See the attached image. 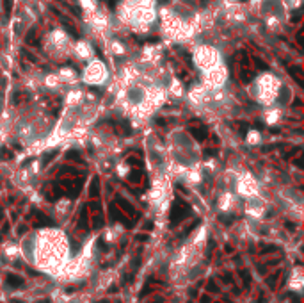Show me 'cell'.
<instances>
[{"label": "cell", "instance_id": "cell-1", "mask_svg": "<svg viewBox=\"0 0 304 303\" xmlns=\"http://www.w3.org/2000/svg\"><path fill=\"white\" fill-rule=\"evenodd\" d=\"M189 212H191L189 205H185L182 200H176V203L173 205V210H171V223H173V225L180 223V221H182V219H183Z\"/></svg>", "mask_w": 304, "mask_h": 303}, {"label": "cell", "instance_id": "cell-2", "mask_svg": "<svg viewBox=\"0 0 304 303\" xmlns=\"http://www.w3.org/2000/svg\"><path fill=\"white\" fill-rule=\"evenodd\" d=\"M21 283H23V282H21L20 276H16V274H11V273L7 274V285H11V287H20Z\"/></svg>", "mask_w": 304, "mask_h": 303}, {"label": "cell", "instance_id": "cell-3", "mask_svg": "<svg viewBox=\"0 0 304 303\" xmlns=\"http://www.w3.org/2000/svg\"><path fill=\"white\" fill-rule=\"evenodd\" d=\"M191 134L196 137V139L203 141V139L206 137V130H205V129H191Z\"/></svg>", "mask_w": 304, "mask_h": 303}, {"label": "cell", "instance_id": "cell-4", "mask_svg": "<svg viewBox=\"0 0 304 303\" xmlns=\"http://www.w3.org/2000/svg\"><path fill=\"white\" fill-rule=\"evenodd\" d=\"M55 155H57V150H52L50 153H45V155H43V164L46 166V162H50L52 157H55Z\"/></svg>", "mask_w": 304, "mask_h": 303}, {"label": "cell", "instance_id": "cell-5", "mask_svg": "<svg viewBox=\"0 0 304 303\" xmlns=\"http://www.w3.org/2000/svg\"><path fill=\"white\" fill-rule=\"evenodd\" d=\"M98 178H92V189H91V196H96L98 195Z\"/></svg>", "mask_w": 304, "mask_h": 303}, {"label": "cell", "instance_id": "cell-6", "mask_svg": "<svg viewBox=\"0 0 304 303\" xmlns=\"http://www.w3.org/2000/svg\"><path fill=\"white\" fill-rule=\"evenodd\" d=\"M0 157H2V160H4V157H9V159H11L13 153H11L9 150H6V148H2V150H0Z\"/></svg>", "mask_w": 304, "mask_h": 303}, {"label": "cell", "instance_id": "cell-7", "mask_svg": "<svg viewBox=\"0 0 304 303\" xmlns=\"http://www.w3.org/2000/svg\"><path fill=\"white\" fill-rule=\"evenodd\" d=\"M4 7H6L7 15L11 13V7H13V4H11V0H4Z\"/></svg>", "mask_w": 304, "mask_h": 303}, {"label": "cell", "instance_id": "cell-8", "mask_svg": "<svg viewBox=\"0 0 304 303\" xmlns=\"http://www.w3.org/2000/svg\"><path fill=\"white\" fill-rule=\"evenodd\" d=\"M295 153H299V148H293V150L286 152V153H285V159H288V157H292V155H295Z\"/></svg>", "mask_w": 304, "mask_h": 303}, {"label": "cell", "instance_id": "cell-9", "mask_svg": "<svg viewBox=\"0 0 304 303\" xmlns=\"http://www.w3.org/2000/svg\"><path fill=\"white\" fill-rule=\"evenodd\" d=\"M78 155H80V153H78L77 150H71L70 153H68V157H77V159H78Z\"/></svg>", "mask_w": 304, "mask_h": 303}, {"label": "cell", "instance_id": "cell-10", "mask_svg": "<svg viewBox=\"0 0 304 303\" xmlns=\"http://www.w3.org/2000/svg\"><path fill=\"white\" fill-rule=\"evenodd\" d=\"M128 162H130V164H139V166H141V160L134 159V157H130V159H128Z\"/></svg>", "mask_w": 304, "mask_h": 303}, {"label": "cell", "instance_id": "cell-11", "mask_svg": "<svg viewBox=\"0 0 304 303\" xmlns=\"http://www.w3.org/2000/svg\"><path fill=\"white\" fill-rule=\"evenodd\" d=\"M107 4H109V7H110V9L116 7V0H107Z\"/></svg>", "mask_w": 304, "mask_h": 303}, {"label": "cell", "instance_id": "cell-12", "mask_svg": "<svg viewBox=\"0 0 304 303\" xmlns=\"http://www.w3.org/2000/svg\"><path fill=\"white\" fill-rule=\"evenodd\" d=\"M217 150H205V155H215Z\"/></svg>", "mask_w": 304, "mask_h": 303}, {"label": "cell", "instance_id": "cell-13", "mask_svg": "<svg viewBox=\"0 0 304 303\" xmlns=\"http://www.w3.org/2000/svg\"><path fill=\"white\" fill-rule=\"evenodd\" d=\"M201 301H203V303H210V298H208V296H203V298H201Z\"/></svg>", "mask_w": 304, "mask_h": 303}, {"label": "cell", "instance_id": "cell-14", "mask_svg": "<svg viewBox=\"0 0 304 303\" xmlns=\"http://www.w3.org/2000/svg\"><path fill=\"white\" fill-rule=\"evenodd\" d=\"M98 303H109V301H98Z\"/></svg>", "mask_w": 304, "mask_h": 303}]
</instances>
